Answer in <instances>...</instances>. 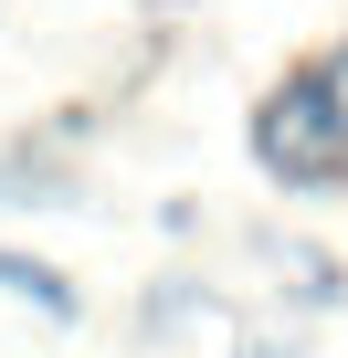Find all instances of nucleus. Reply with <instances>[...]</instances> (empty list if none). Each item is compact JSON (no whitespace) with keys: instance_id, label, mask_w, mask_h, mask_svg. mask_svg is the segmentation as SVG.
<instances>
[{"instance_id":"nucleus-1","label":"nucleus","mask_w":348,"mask_h":358,"mask_svg":"<svg viewBox=\"0 0 348 358\" xmlns=\"http://www.w3.org/2000/svg\"><path fill=\"white\" fill-rule=\"evenodd\" d=\"M253 158L274 179H337L348 169V64H306L295 85H274L253 116Z\"/></svg>"}]
</instances>
